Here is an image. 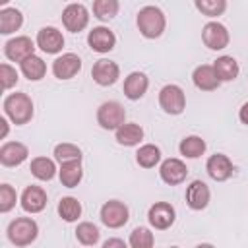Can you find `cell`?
<instances>
[{
	"label": "cell",
	"instance_id": "obj_39",
	"mask_svg": "<svg viewBox=\"0 0 248 248\" xmlns=\"http://www.w3.org/2000/svg\"><path fill=\"white\" fill-rule=\"evenodd\" d=\"M238 118H240V122H242V124H246V126H248V101L240 107V110H238Z\"/></svg>",
	"mask_w": 248,
	"mask_h": 248
},
{
	"label": "cell",
	"instance_id": "obj_1",
	"mask_svg": "<svg viewBox=\"0 0 248 248\" xmlns=\"http://www.w3.org/2000/svg\"><path fill=\"white\" fill-rule=\"evenodd\" d=\"M4 112L6 116L16 124V126H23L33 118V101L27 93H10L4 99Z\"/></svg>",
	"mask_w": 248,
	"mask_h": 248
},
{
	"label": "cell",
	"instance_id": "obj_26",
	"mask_svg": "<svg viewBox=\"0 0 248 248\" xmlns=\"http://www.w3.org/2000/svg\"><path fill=\"white\" fill-rule=\"evenodd\" d=\"M19 68H21V74H23L29 81H39V79H43L45 74H46V64H45V60H43L41 56H37V54H33V56H29L27 60H23V62L19 64Z\"/></svg>",
	"mask_w": 248,
	"mask_h": 248
},
{
	"label": "cell",
	"instance_id": "obj_36",
	"mask_svg": "<svg viewBox=\"0 0 248 248\" xmlns=\"http://www.w3.org/2000/svg\"><path fill=\"white\" fill-rule=\"evenodd\" d=\"M16 200H17L16 190L10 184H0V211L8 213L16 205Z\"/></svg>",
	"mask_w": 248,
	"mask_h": 248
},
{
	"label": "cell",
	"instance_id": "obj_20",
	"mask_svg": "<svg viewBox=\"0 0 248 248\" xmlns=\"http://www.w3.org/2000/svg\"><path fill=\"white\" fill-rule=\"evenodd\" d=\"M147 87H149V79H147V76L143 74V72H132V74H128V78L124 79V95L130 99V101H138V99H141L143 95H145V91H147Z\"/></svg>",
	"mask_w": 248,
	"mask_h": 248
},
{
	"label": "cell",
	"instance_id": "obj_23",
	"mask_svg": "<svg viewBox=\"0 0 248 248\" xmlns=\"http://www.w3.org/2000/svg\"><path fill=\"white\" fill-rule=\"evenodd\" d=\"M213 70L219 78V81H232L238 78V62L232 58V56H219L215 62H213Z\"/></svg>",
	"mask_w": 248,
	"mask_h": 248
},
{
	"label": "cell",
	"instance_id": "obj_34",
	"mask_svg": "<svg viewBox=\"0 0 248 248\" xmlns=\"http://www.w3.org/2000/svg\"><path fill=\"white\" fill-rule=\"evenodd\" d=\"M130 248H153V232L147 227H136L130 232Z\"/></svg>",
	"mask_w": 248,
	"mask_h": 248
},
{
	"label": "cell",
	"instance_id": "obj_27",
	"mask_svg": "<svg viewBox=\"0 0 248 248\" xmlns=\"http://www.w3.org/2000/svg\"><path fill=\"white\" fill-rule=\"evenodd\" d=\"M31 174L37 180H52L56 174V165L48 157H35L31 161Z\"/></svg>",
	"mask_w": 248,
	"mask_h": 248
},
{
	"label": "cell",
	"instance_id": "obj_8",
	"mask_svg": "<svg viewBox=\"0 0 248 248\" xmlns=\"http://www.w3.org/2000/svg\"><path fill=\"white\" fill-rule=\"evenodd\" d=\"M62 23L68 31L79 33L89 23V12L83 4H68L62 12Z\"/></svg>",
	"mask_w": 248,
	"mask_h": 248
},
{
	"label": "cell",
	"instance_id": "obj_13",
	"mask_svg": "<svg viewBox=\"0 0 248 248\" xmlns=\"http://www.w3.org/2000/svg\"><path fill=\"white\" fill-rule=\"evenodd\" d=\"M87 45L91 46V50L105 54V52H110V50L114 48V45H116V35H114L108 27L99 25V27H93V29L89 31V35H87Z\"/></svg>",
	"mask_w": 248,
	"mask_h": 248
},
{
	"label": "cell",
	"instance_id": "obj_30",
	"mask_svg": "<svg viewBox=\"0 0 248 248\" xmlns=\"http://www.w3.org/2000/svg\"><path fill=\"white\" fill-rule=\"evenodd\" d=\"M58 215L66 221V223H74L78 221V217L81 215V203L72 198V196H66L58 202Z\"/></svg>",
	"mask_w": 248,
	"mask_h": 248
},
{
	"label": "cell",
	"instance_id": "obj_33",
	"mask_svg": "<svg viewBox=\"0 0 248 248\" xmlns=\"http://www.w3.org/2000/svg\"><path fill=\"white\" fill-rule=\"evenodd\" d=\"M99 236H101L99 229H97L93 223H89V221L79 223L78 229H76V238H78L83 246H93V244H97V242H99Z\"/></svg>",
	"mask_w": 248,
	"mask_h": 248
},
{
	"label": "cell",
	"instance_id": "obj_35",
	"mask_svg": "<svg viewBox=\"0 0 248 248\" xmlns=\"http://www.w3.org/2000/svg\"><path fill=\"white\" fill-rule=\"evenodd\" d=\"M194 6L207 17H217L225 12L227 8V2L225 0H196Z\"/></svg>",
	"mask_w": 248,
	"mask_h": 248
},
{
	"label": "cell",
	"instance_id": "obj_31",
	"mask_svg": "<svg viewBox=\"0 0 248 248\" xmlns=\"http://www.w3.org/2000/svg\"><path fill=\"white\" fill-rule=\"evenodd\" d=\"M118 0H95L93 2V16L101 21H108L118 14Z\"/></svg>",
	"mask_w": 248,
	"mask_h": 248
},
{
	"label": "cell",
	"instance_id": "obj_32",
	"mask_svg": "<svg viewBox=\"0 0 248 248\" xmlns=\"http://www.w3.org/2000/svg\"><path fill=\"white\" fill-rule=\"evenodd\" d=\"M54 159L60 165L62 163H74V161L81 163V149L74 143H58L54 147Z\"/></svg>",
	"mask_w": 248,
	"mask_h": 248
},
{
	"label": "cell",
	"instance_id": "obj_38",
	"mask_svg": "<svg viewBox=\"0 0 248 248\" xmlns=\"http://www.w3.org/2000/svg\"><path fill=\"white\" fill-rule=\"evenodd\" d=\"M103 248H128V244L120 238H108V240H105Z\"/></svg>",
	"mask_w": 248,
	"mask_h": 248
},
{
	"label": "cell",
	"instance_id": "obj_28",
	"mask_svg": "<svg viewBox=\"0 0 248 248\" xmlns=\"http://www.w3.org/2000/svg\"><path fill=\"white\" fill-rule=\"evenodd\" d=\"M205 141L200 138V136H186L182 141H180V145H178V149H180V155H184V157H188V159H198V157H202L203 155V151H205Z\"/></svg>",
	"mask_w": 248,
	"mask_h": 248
},
{
	"label": "cell",
	"instance_id": "obj_14",
	"mask_svg": "<svg viewBox=\"0 0 248 248\" xmlns=\"http://www.w3.org/2000/svg\"><path fill=\"white\" fill-rule=\"evenodd\" d=\"M205 170H207V174H209L213 180H217V182H225V180H229V178L232 176L234 167H232V161H231L227 155H223V153H215V155H211V157L207 159V163H205Z\"/></svg>",
	"mask_w": 248,
	"mask_h": 248
},
{
	"label": "cell",
	"instance_id": "obj_25",
	"mask_svg": "<svg viewBox=\"0 0 248 248\" xmlns=\"http://www.w3.org/2000/svg\"><path fill=\"white\" fill-rule=\"evenodd\" d=\"M58 176H60L62 186H66V188H76V186L81 182V178H83L81 163H79V161L62 163V165H60V170H58Z\"/></svg>",
	"mask_w": 248,
	"mask_h": 248
},
{
	"label": "cell",
	"instance_id": "obj_18",
	"mask_svg": "<svg viewBox=\"0 0 248 248\" xmlns=\"http://www.w3.org/2000/svg\"><path fill=\"white\" fill-rule=\"evenodd\" d=\"M27 155H29L27 145L19 141H6L0 147V163L4 167H17L27 159Z\"/></svg>",
	"mask_w": 248,
	"mask_h": 248
},
{
	"label": "cell",
	"instance_id": "obj_11",
	"mask_svg": "<svg viewBox=\"0 0 248 248\" xmlns=\"http://www.w3.org/2000/svg\"><path fill=\"white\" fill-rule=\"evenodd\" d=\"M174 217H176L174 207H172L170 203H167V202H155V203L149 207V211H147V221H149V225L155 227L157 231L169 229V227L174 223Z\"/></svg>",
	"mask_w": 248,
	"mask_h": 248
},
{
	"label": "cell",
	"instance_id": "obj_4",
	"mask_svg": "<svg viewBox=\"0 0 248 248\" xmlns=\"http://www.w3.org/2000/svg\"><path fill=\"white\" fill-rule=\"evenodd\" d=\"M126 120V110L118 101H105L97 108V122L105 130H118Z\"/></svg>",
	"mask_w": 248,
	"mask_h": 248
},
{
	"label": "cell",
	"instance_id": "obj_29",
	"mask_svg": "<svg viewBox=\"0 0 248 248\" xmlns=\"http://www.w3.org/2000/svg\"><path fill=\"white\" fill-rule=\"evenodd\" d=\"M136 161H138V165L143 167V169H153V167L161 161V149H159L157 145H153V143H145V145H141V147L138 149Z\"/></svg>",
	"mask_w": 248,
	"mask_h": 248
},
{
	"label": "cell",
	"instance_id": "obj_37",
	"mask_svg": "<svg viewBox=\"0 0 248 248\" xmlns=\"http://www.w3.org/2000/svg\"><path fill=\"white\" fill-rule=\"evenodd\" d=\"M0 79H2V89H12L19 78H17L16 68H12L10 64H2L0 66Z\"/></svg>",
	"mask_w": 248,
	"mask_h": 248
},
{
	"label": "cell",
	"instance_id": "obj_17",
	"mask_svg": "<svg viewBox=\"0 0 248 248\" xmlns=\"http://www.w3.org/2000/svg\"><path fill=\"white\" fill-rule=\"evenodd\" d=\"M209 198H211V192H209L207 184L202 180H192L190 186L186 188V203L194 211L205 209L209 203Z\"/></svg>",
	"mask_w": 248,
	"mask_h": 248
},
{
	"label": "cell",
	"instance_id": "obj_16",
	"mask_svg": "<svg viewBox=\"0 0 248 248\" xmlns=\"http://www.w3.org/2000/svg\"><path fill=\"white\" fill-rule=\"evenodd\" d=\"M81 70V60L74 52H66L52 62V74L58 79H70Z\"/></svg>",
	"mask_w": 248,
	"mask_h": 248
},
{
	"label": "cell",
	"instance_id": "obj_40",
	"mask_svg": "<svg viewBox=\"0 0 248 248\" xmlns=\"http://www.w3.org/2000/svg\"><path fill=\"white\" fill-rule=\"evenodd\" d=\"M0 126H2V132H0V138L4 140V138H6V134H8V122H6V118H0Z\"/></svg>",
	"mask_w": 248,
	"mask_h": 248
},
{
	"label": "cell",
	"instance_id": "obj_10",
	"mask_svg": "<svg viewBox=\"0 0 248 248\" xmlns=\"http://www.w3.org/2000/svg\"><path fill=\"white\" fill-rule=\"evenodd\" d=\"M91 78L97 85L101 87H108L112 83H116V79L120 78V68L116 62L112 60H107V58H101L93 64L91 68Z\"/></svg>",
	"mask_w": 248,
	"mask_h": 248
},
{
	"label": "cell",
	"instance_id": "obj_9",
	"mask_svg": "<svg viewBox=\"0 0 248 248\" xmlns=\"http://www.w3.org/2000/svg\"><path fill=\"white\" fill-rule=\"evenodd\" d=\"M4 54H6L8 60L21 64L23 60H27L29 56L35 54V45H33V41H31L29 37H25V35L14 37V39H10V41L4 45Z\"/></svg>",
	"mask_w": 248,
	"mask_h": 248
},
{
	"label": "cell",
	"instance_id": "obj_42",
	"mask_svg": "<svg viewBox=\"0 0 248 248\" xmlns=\"http://www.w3.org/2000/svg\"><path fill=\"white\" fill-rule=\"evenodd\" d=\"M170 248H178V246H170Z\"/></svg>",
	"mask_w": 248,
	"mask_h": 248
},
{
	"label": "cell",
	"instance_id": "obj_3",
	"mask_svg": "<svg viewBox=\"0 0 248 248\" xmlns=\"http://www.w3.org/2000/svg\"><path fill=\"white\" fill-rule=\"evenodd\" d=\"M6 232H8V238L14 246L23 248V246H29L37 238L39 227L31 217H17L8 225Z\"/></svg>",
	"mask_w": 248,
	"mask_h": 248
},
{
	"label": "cell",
	"instance_id": "obj_12",
	"mask_svg": "<svg viewBox=\"0 0 248 248\" xmlns=\"http://www.w3.org/2000/svg\"><path fill=\"white\" fill-rule=\"evenodd\" d=\"M159 174H161V180L169 186H176L180 182L186 180V174H188V167L180 161V159H165L159 167Z\"/></svg>",
	"mask_w": 248,
	"mask_h": 248
},
{
	"label": "cell",
	"instance_id": "obj_6",
	"mask_svg": "<svg viewBox=\"0 0 248 248\" xmlns=\"http://www.w3.org/2000/svg\"><path fill=\"white\" fill-rule=\"evenodd\" d=\"M128 215H130L128 207L122 202H118V200H108L101 207V221L108 229H120V227H124L128 223Z\"/></svg>",
	"mask_w": 248,
	"mask_h": 248
},
{
	"label": "cell",
	"instance_id": "obj_22",
	"mask_svg": "<svg viewBox=\"0 0 248 248\" xmlns=\"http://www.w3.org/2000/svg\"><path fill=\"white\" fill-rule=\"evenodd\" d=\"M143 140V128L136 122H126L116 130V141L126 147H134Z\"/></svg>",
	"mask_w": 248,
	"mask_h": 248
},
{
	"label": "cell",
	"instance_id": "obj_7",
	"mask_svg": "<svg viewBox=\"0 0 248 248\" xmlns=\"http://www.w3.org/2000/svg\"><path fill=\"white\" fill-rule=\"evenodd\" d=\"M229 31L219 21H207L202 29V41L211 50H223L229 45Z\"/></svg>",
	"mask_w": 248,
	"mask_h": 248
},
{
	"label": "cell",
	"instance_id": "obj_19",
	"mask_svg": "<svg viewBox=\"0 0 248 248\" xmlns=\"http://www.w3.org/2000/svg\"><path fill=\"white\" fill-rule=\"evenodd\" d=\"M21 207L27 213H39L46 207V192L41 186H27L21 194Z\"/></svg>",
	"mask_w": 248,
	"mask_h": 248
},
{
	"label": "cell",
	"instance_id": "obj_2",
	"mask_svg": "<svg viewBox=\"0 0 248 248\" xmlns=\"http://www.w3.org/2000/svg\"><path fill=\"white\" fill-rule=\"evenodd\" d=\"M136 23H138L140 33L145 39H157V37H161L163 31H165V25H167L165 14L157 6H143L138 12Z\"/></svg>",
	"mask_w": 248,
	"mask_h": 248
},
{
	"label": "cell",
	"instance_id": "obj_24",
	"mask_svg": "<svg viewBox=\"0 0 248 248\" xmlns=\"http://www.w3.org/2000/svg\"><path fill=\"white\" fill-rule=\"evenodd\" d=\"M23 25V16L17 8H2L0 10V33L2 35H10L14 31H17Z\"/></svg>",
	"mask_w": 248,
	"mask_h": 248
},
{
	"label": "cell",
	"instance_id": "obj_21",
	"mask_svg": "<svg viewBox=\"0 0 248 248\" xmlns=\"http://www.w3.org/2000/svg\"><path fill=\"white\" fill-rule=\"evenodd\" d=\"M192 81L202 91H215L219 87V83H221L217 74H215V70H213V66H209V64L198 66L194 70V74H192Z\"/></svg>",
	"mask_w": 248,
	"mask_h": 248
},
{
	"label": "cell",
	"instance_id": "obj_41",
	"mask_svg": "<svg viewBox=\"0 0 248 248\" xmlns=\"http://www.w3.org/2000/svg\"><path fill=\"white\" fill-rule=\"evenodd\" d=\"M196 248H215L213 244H207V242H203V244H198Z\"/></svg>",
	"mask_w": 248,
	"mask_h": 248
},
{
	"label": "cell",
	"instance_id": "obj_5",
	"mask_svg": "<svg viewBox=\"0 0 248 248\" xmlns=\"http://www.w3.org/2000/svg\"><path fill=\"white\" fill-rule=\"evenodd\" d=\"M159 105L167 114H180L186 108V95L174 83L165 85L159 91Z\"/></svg>",
	"mask_w": 248,
	"mask_h": 248
},
{
	"label": "cell",
	"instance_id": "obj_15",
	"mask_svg": "<svg viewBox=\"0 0 248 248\" xmlns=\"http://www.w3.org/2000/svg\"><path fill=\"white\" fill-rule=\"evenodd\" d=\"M37 46H39L41 50H45L46 54H56V52H60L62 46H64V37H62V33H60L56 27H52V25L41 27L39 33H37Z\"/></svg>",
	"mask_w": 248,
	"mask_h": 248
}]
</instances>
